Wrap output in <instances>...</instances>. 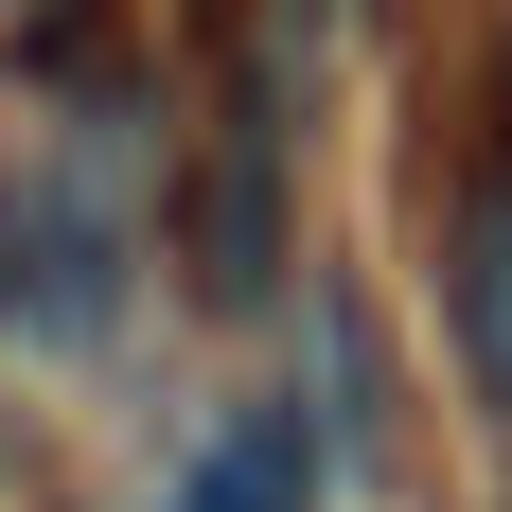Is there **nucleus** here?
Wrapping results in <instances>:
<instances>
[{
	"instance_id": "nucleus-2",
	"label": "nucleus",
	"mask_w": 512,
	"mask_h": 512,
	"mask_svg": "<svg viewBox=\"0 0 512 512\" xmlns=\"http://www.w3.org/2000/svg\"><path fill=\"white\" fill-rule=\"evenodd\" d=\"M177 248H195V301H265V283H283V124H265V89L212 124Z\"/></svg>"
},
{
	"instance_id": "nucleus-4",
	"label": "nucleus",
	"mask_w": 512,
	"mask_h": 512,
	"mask_svg": "<svg viewBox=\"0 0 512 512\" xmlns=\"http://www.w3.org/2000/svg\"><path fill=\"white\" fill-rule=\"evenodd\" d=\"M177 512H318V424L301 407H230L177 460Z\"/></svg>"
},
{
	"instance_id": "nucleus-3",
	"label": "nucleus",
	"mask_w": 512,
	"mask_h": 512,
	"mask_svg": "<svg viewBox=\"0 0 512 512\" xmlns=\"http://www.w3.org/2000/svg\"><path fill=\"white\" fill-rule=\"evenodd\" d=\"M442 318H460V371H477V407L512 424V159L460 195V230H442Z\"/></svg>"
},
{
	"instance_id": "nucleus-1",
	"label": "nucleus",
	"mask_w": 512,
	"mask_h": 512,
	"mask_svg": "<svg viewBox=\"0 0 512 512\" xmlns=\"http://www.w3.org/2000/svg\"><path fill=\"white\" fill-rule=\"evenodd\" d=\"M124 265H142V195H124L106 142H71L53 177H18V212H0V301L36 318V336H106L124 318Z\"/></svg>"
}]
</instances>
